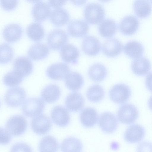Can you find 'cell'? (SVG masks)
<instances>
[{
    "instance_id": "cell-1",
    "label": "cell",
    "mask_w": 152,
    "mask_h": 152,
    "mask_svg": "<svg viewBox=\"0 0 152 152\" xmlns=\"http://www.w3.org/2000/svg\"><path fill=\"white\" fill-rule=\"evenodd\" d=\"M84 15L86 21L92 25H96L101 22L105 16V11L103 7L96 3H91L85 7Z\"/></svg>"
},
{
    "instance_id": "cell-2",
    "label": "cell",
    "mask_w": 152,
    "mask_h": 152,
    "mask_svg": "<svg viewBox=\"0 0 152 152\" xmlns=\"http://www.w3.org/2000/svg\"><path fill=\"white\" fill-rule=\"evenodd\" d=\"M45 107V103L41 99L38 98H31L23 102L22 109L26 116L34 118L40 114Z\"/></svg>"
},
{
    "instance_id": "cell-3",
    "label": "cell",
    "mask_w": 152,
    "mask_h": 152,
    "mask_svg": "<svg viewBox=\"0 0 152 152\" xmlns=\"http://www.w3.org/2000/svg\"><path fill=\"white\" fill-rule=\"evenodd\" d=\"M27 123L26 118L23 116L16 115L10 117L6 124V129L12 135L18 136L26 131Z\"/></svg>"
},
{
    "instance_id": "cell-4",
    "label": "cell",
    "mask_w": 152,
    "mask_h": 152,
    "mask_svg": "<svg viewBox=\"0 0 152 152\" xmlns=\"http://www.w3.org/2000/svg\"><path fill=\"white\" fill-rule=\"evenodd\" d=\"M139 115L137 109L134 105L126 103L121 105L117 113V117L121 123L126 124H131L137 119Z\"/></svg>"
},
{
    "instance_id": "cell-5",
    "label": "cell",
    "mask_w": 152,
    "mask_h": 152,
    "mask_svg": "<svg viewBox=\"0 0 152 152\" xmlns=\"http://www.w3.org/2000/svg\"><path fill=\"white\" fill-rule=\"evenodd\" d=\"M26 97V93L24 89L15 87L8 90L4 95V100L9 107H16L23 103Z\"/></svg>"
},
{
    "instance_id": "cell-6",
    "label": "cell",
    "mask_w": 152,
    "mask_h": 152,
    "mask_svg": "<svg viewBox=\"0 0 152 152\" xmlns=\"http://www.w3.org/2000/svg\"><path fill=\"white\" fill-rule=\"evenodd\" d=\"M131 94L130 88L128 86L122 83L114 86L109 92L110 99L113 102L119 104L127 102L130 98Z\"/></svg>"
},
{
    "instance_id": "cell-7",
    "label": "cell",
    "mask_w": 152,
    "mask_h": 152,
    "mask_svg": "<svg viewBox=\"0 0 152 152\" xmlns=\"http://www.w3.org/2000/svg\"><path fill=\"white\" fill-rule=\"evenodd\" d=\"M68 40V36L66 32L61 29H56L49 33L47 41L50 49L57 50L65 45Z\"/></svg>"
},
{
    "instance_id": "cell-8",
    "label": "cell",
    "mask_w": 152,
    "mask_h": 152,
    "mask_svg": "<svg viewBox=\"0 0 152 152\" xmlns=\"http://www.w3.org/2000/svg\"><path fill=\"white\" fill-rule=\"evenodd\" d=\"M52 125L49 117L43 114L34 117L31 122L33 131L39 135H44L48 133L51 129Z\"/></svg>"
},
{
    "instance_id": "cell-9",
    "label": "cell",
    "mask_w": 152,
    "mask_h": 152,
    "mask_svg": "<svg viewBox=\"0 0 152 152\" xmlns=\"http://www.w3.org/2000/svg\"><path fill=\"white\" fill-rule=\"evenodd\" d=\"M98 124L101 130L107 134L113 133L118 126V122L116 116L110 112H104L100 115Z\"/></svg>"
},
{
    "instance_id": "cell-10",
    "label": "cell",
    "mask_w": 152,
    "mask_h": 152,
    "mask_svg": "<svg viewBox=\"0 0 152 152\" xmlns=\"http://www.w3.org/2000/svg\"><path fill=\"white\" fill-rule=\"evenodd\" d=\"M70 72V69L67 64L63 63L53 64L47 69L46 74L50 79L55 80L65 78Z\"/></svg>"
},
{
    "instance_id": "cell-11",
    "label": "cell",
    "mask_w": 152,
    "mask_h": 152,
    "mask_svg": "<svg viewBox=\"0 0 152 152\" xmlns=\"http://www.w3.org/2000/svg\"><path fill=\"white\" fill-rule=\"evenodd\" d=\"M139 26V23L137 19L134 16L129 15L122 19L119 24V29L123 34L131 36L136 33Z\"/></svg>"
},
{
    "instance_id": "cell-12",
    "label": "cell",
    "mask_w": 152,
    "mask_h": 152,
    "mask_svg": "<svg viewBox=\"0 0 152 152\" xmlns=\"http://www.w3.org/2000/svg\"><path fill=\"white\" fill-rule=\"evenodd\" d=\"M51 116L53 122L60 127L67 126L70 121V115L68 111L62 106L54 107L51 111Z\"/></svg>"
},
{
    "instance_id": "cell-13",
    "label": "cell",
    "mask_w": 152,
    "mask_h": 152,
    "mask_svg": "<svg viewBox=\"0 0 152 152\" xmlns=\"http://www.w3.org/2000/svg\"><path fill=\"white\" fill-rule=\"evenodd\" d=\"M67 31L70 36L75 37H82L88 33L89 27L85 21L75 20L71 21L67 26Z\"/></svg>"
},
{
    "instance_id": "cell-14",
    "label": "cell",
    "mask_w": 152,
    "mask_h": 152,
    "mask_svg": "<svg viewBox=\"0 0 152 152\" xmlns=\"http://www.w3.org/2000/svg\"><path fill=\"white\" fill-rule=\"evenodd\" d=\"M145 134L144 128L138 124H134L129 127L125 131L124 137L125 140L130 143H136L140 141Z\"/></svg>"
},
{
    "instance_id": "cell-15",
    "label": "cell",
    "mask_w": 152,
    "mask_h": 152,
    "mask_svg": "<svg viewBox=\"0 0 152 152\" xmlns=\"http://www.w3.org/2000/svg\"><path fill=\"white\" fill-rule=\"evenodd\" d=\"M82 48L86 54L90 56H94L100 52L101 45L97 38L92 36H88L84 39Z\"/></svg>"
},
{
    "instance_id": "cell-16",
    "label": "cell",
    "mask_w": 152,
    "mask_h": 152,
    "mask_svg": "<svg viewBox=\"0 0 152 152\" xmlns=\"http://www.w3.org/2000/svg\"><path fill=\"white\" fill-rule=\"evenodd\" d=\"M123 45L116 38L109 39L104 42L102 46L103 53L109 57H115L121 52Z\"/></svg>"
},
{
    "instance_id": "cell-17",
    "label": "cell",
    "mask_w": 152,
    "mask_h": 152,
    "mask_svg": "<svg viewBox=\"0 0 152 152\" xmlns=\"http://www.w3.org/2000/svg\"><path fill=\"white\" fill-rule=\"evenodd\" d=\"M60 54L64 62L73 64L77 63L80 52L78 49L72 44H67L63 46L61 48Z\"/></svg>"
},
{
    "instance_id": "cell-18",
    "label": "cell",
    "mask_w": 152,
    "mask_h": 152,
    "mask_svg": "<svg viewBox=\"0 0 152 152\" xmlns=\"http://www.w3.org/2000/svg\"><path fill=\"white\" fill-rule=\"evenodd\" d=\"M14 70L23 77H27L32 72L33 66L30 59L25 56H20L15 60L13 64Z\"/></svg>"
},
{
    "instance_id": "cell-19",
    "label": "cell",
    "mask_w": 152,
    "mask_h": 152,
    "mask_svg": "<svg viewBox=\"0 0 152 152\" xmlns=\"http://www.w3.org/2000/svg\"><path fill=\"white\" fill-rule=\"evenodd\" d=\"M84 100L80 93L76 92L70 93L66 97L65 105L69 111L76 112L80 110L83 108Z\"/></svg>"
},
{
    "instance_id": "cell-20",
    "label": "cell",
    "mask_w": 152,
    "mask_h": 152,
    "mask_svg": "<svg viewBox=\"0 0 152 152\" xmlns=\"http://www.w3.org/2000/svg\"><path fill=\"white\" fill-rule=\"evenodd\" d=\"M21 26L16 23H12L6 26L3 32L4 39L7 42H15L21 38L23 34Z\"/></svg>"
},
{
    "instance_id": "cell-21",
    "label": "cell",
    "mask_w": 152,
    "mask_h": 152,
    "mask_svg": "<svg viewBox=\"0 0 152 152\" xmlns=\"http://www.w3.org/2000/svg\"><path fill=\"white\" fill-rule=\"evenodd\" d=\"M99 114L96 110L92 107L84 108L81 112L80 118L82 125L86 128H91L97 123Z\"/></svg>"
},
{
    "instance_id": "cell-22",
    "label": "cell",
    "mask_w": 152,
    "mask_h": 152,
    "mask_svg": "<svg viewBox=\"0 0 152 152\" xmlns=\"http://www.w3.org/2000/svg\"><path fill=\"white\" fill-rule=\"evenodd\" d=\"M51 10L46 3L40 2L35 4L32 10V14L35 20L41 22L46 20L50 16Z\"/></svg>"
},
{
    "instance_id": "cell-23",
    "label": "cell",
    "mask_w": 152,
    "mask_h": 152,
    "mask_svg": "<svg viewBox=\"0 0 152 152\" xmlns=\"http://www.w3.org/2000/svg\"><path fill=\"white\" fill-rule=\"evenodd\" d=\"M98 28L99 34L101 37L109 38L115 34L118 30V26L113 20L106 19L101 22Z\"/></svg>"
},
{
    "instance_id": "cell-24",
    "label": "cell",
    "mask_w": 152,
    "mask_h": 152,
    "mask_svg": "<svg viewBox=\"0 0 152 152\" xmlns=\"http://www.w3.org/2000/svg\"><path fill=\"white\" fill-rule=\"evenodd\" d=\"M49 53V50L46 45L38 43L33 45L29 48L27 54L31 60L38 61L46 57Z\"/></svg>"
},
{
    "instance_id": "cell-25",
    "label": "cell",
    "mask_w": 152,
    "mask_h": 152,
    "mask_svg": "<svg viewBox=\"0 0 152 152\" xmlns=\"http://www.w3.org/2000/svg\"><path fill=\"white\" fill-rule=\"evenodd\" d=\"M61 91L59 87L54 84L46 86L42 90L41 96L42 100L48 103L55 102L59 98Z\"/></svg>"
},
{
    "instance_id": "cell-26",
    "label": "cell",
    "mask_w": 152,
    "mask_h": 152,
    "mask_svg": "<svg viewBox=\"0 0 152 152\" xmlns=\"http://www.w3.org/2000/svg\"><path fill=\"white\" fill-rule=\"evenodd\" d=\"M151 64L149 60L146 58L142 57L134 60L132 63L131 69L135 75L139 76H144L149 72Z\"/></svg>"
},
{
    "instance_id": "cell-27",
    "label": "cell",
    "mask_w": 152,
    "mask_h": 152,
    "mask_svg": "<svg viewBox=\"0 0 152 152\" xmlns=\"http://www.w3.org/2000/svg\"><path fill=\"white\" fill-rule=\"evenodd\" d=\"M123 50L127 56L134 59L141 57L144 52V48L142 45L135 41H131L127 42L124 45Z\"/></svg>"
},
{
    "instance_id": "cell-28",
    "label": "cell",
    "mask_w": 152,
    "mask_h": 152,
    "mask_svg": "<svg viewBox=\"0 0 152 152\" xmlns=\"http://www.w3.org/2000/svg\"><path fill=\"white\" fill-rule=\"evenodd\" d=\"M84 83L82 76L76 72H70L65 78V84L69 90L76 91L80 89Z\"/></svg>"
},
{
    "instance_id": "cell-29",
    "label": "cell",
    "mask_w": 152,
    "mask_h": 152,
    "mask_svg": "<svg viewBox=\"0 0 152 152\" xmlns=\"http://www.w3.org/2000/svg\"><path fill=\"white\" fill-rule=\"evenodd\" d=\"M50 20L51 22L57 26H61L68 23L70 20L68 12L62 8H57L51 13Z\"/></svg>"
},
{
    "instance_id": "cell-30",
    "label": "cell",
    "mask_w": 152,
    "mask_h": 152,
    "mask_svg": "<svg viewBox=\"0 0 152 152\" xmlns=\"http://www.w3.org/2000/svg\"><path fill=\"white\" fill-rule=\"evenodd\" d=\"M107 75V69L105 66L100 63L92 65L88 71V75L92 80L96 82L104 80Z\"/></svg>"
},
{
    "instance_id": "cell-31",
    "label": "cell",
    "mask_w": 152,
    "mask_h": 152,
    "mask_svg": "<svg viewBox=\"0 0 152 152\" xmlns=\"http://www.w3.org/2000/svg\"><path fill=\"white\" fill-rule=\"evenodd\" d=\"M133 7L135 14L139 18H146L151 14V7L148 0H135Z\"/></svg>"
},
{
    "instance_id": "cell-32",
    "label": "cell",
    "mask_w": 152,
    "mask_h": 152,
    "mask_svg": "<svg viewBox=\"0 0 152 152\" xmlns=\"http://www.w3.org/2000/svg\"><path fill=\"white\" fill-rule=\"evenodd\" d=\"M83 144L78 139L72 137L65 139L61 145L63 152H80L82 150Z\"/></svg>"
},
{
    "instance_id": "cell-33",
    "label": "cell",
    "mask_w": 152,
    "mask_h": 152,
    "mask_svg": "<svg viewBox=\"0 0 152 152\" xmlns=\"http://www.w3.org/2000/svg\"><path fill=\"white\" fill-rule=\"evenodd\" d=\"M59 144L56 139L51 135L46 136L43 137L40 141L38 149L40 152L58 151Z\"/></svg>"
},
{
    "instance_id": "cell-34",
    "label": "cell",
    "mask_w": 152,
    "mask_h": 152,
    "mask_svg": "<svg viewBox=\"0 0 152 152\" xmlns=\"http://www.w3.org/2000/svg\"><path fill=\"white\" fill-rule=\"evenodd\" d=\"M26 33L28 37L35 42L41 41L45 36L43 28L38 23H33L29 25L27 28Z\"/></svg>"
},
{
    "instance_id": "cell-35",
    "label": "cell",
    "mask_w": 152,
    "mask_h": 152,
    "mask_svg": "<svg viewBox=\"0 0 152 152\" xmlns=\"http://www.w3.org/2000/svg\"><path fill=\"white\" fill-rule=\"evenodd\" d=\"M105 92L103 88L98 84L94 85L88 89L86 96L88 99L94 103L101 101L104 98Z\"/></svg>"
},
{
    "instance_id": "cell-36",
    "label": "cell",
    "mask_w": 152,
    "mask_h": 152,
    "mask_svg": "<svg viewBox=\"0 0 152 152\" xmlns=\"http://www.w3.org/2000/svg\"><path fill=\"white\" fill-rule=\"evenodd\" d=\"M23 77L14 70L7 73L4 77L3 82L7 86L15 87L20 84Z\"/></svg>"
},
{
    "instance_id": "cell-37",
    "label": "cell",
    "mask_w": 152,
    "mask_h": 152,
    "mask_svg": "<svg viewBox=\"0 0 152 152\" xmlns=\"http://www.w3.org/2000/svg\"><path fill=\"white\" fill-rule=\"evenodd\" d=\"M13 56V49L10 45L6 43L0 45V64H6L10 62Z\"/></svg>"
},
{
    "instance_id": "cell-38",
    "label": "cell",
    "mask_w": 152,
    "mask_h": 152,
    "mask_svg": "<svg viewBox=\"0 0 152 152\" xmlns=\"http://www.w3.org/2000/svg\"><path fill=\"white\" fill-rule=\"evenodd\" d=\"M18 0H0V5L4 10L10 11L14 10L17 7Z\"/></svg>"
},
{
    "instance_id": "cell-39",
    "label": "cell",
    "mask_w": 152,
    "mask_h": 152,
    "mask_svg": "<svg viewBox=\"0 0 152 152\" xmlns=\"http://www.w3.org/2000/svg\"><path fill=\"white\" fill-rule=\"evenodd\" d=\"M12 139L11 135L6 129L0 127V144L7 145Z\"/></svg>"
},
{
    "instance_id": "cell-40",
    "label": "cell",
    "mask_w": 152,
    "mask_h": 152,
    "mask_svg": "<svg viewBox=\"0 0 152 152\" xmlns=\"http://www.w3.org/2000/svg\"><path fill=\"white\" fill-rule=\"evenodd\" d=\"M11 151H32L31 148L27 144L23 143H19L14 144L12 147Z\"/></svg>"
},
{
    "instance_id": "cell-41",
    "label": "cell",
    "mask_w": 152,
    "mask_h": 152,
    "mask_svg": "<svg viewBox=\"0 0 152 152\" xmlns=\"http://www.w3.org/2000/svg\"><path fill=\"white\" fill-rule=\"evenodd\" d=\"M67 0H48L50 5L54 8H58L62 7Z\"/></svg>"
},
{
    "instance_id": "cell-42",
    "label": "cell",
    "mask_w": 152,
    "mask_h": 152,
    "mask_svg": "<svg viewBox=\"0 0 152 152\" xmlns=\"http://www.w3.org/2000/svg\"><path fill=\"white\" fill-rule=\"evenodd\" d=\"M70 1L74 4L77 6H81L84 4L87 0H70Z\"/></svg>"
},
{
    "instance_id": "cell-43",
    "label": "cell",
    "mask_w": 152,
    "mask_h": 152,
    "mask_svg": "<svg viewBox=\"0 0 152 152\" xmlns=\"http://www.w3.org/2000/svg\"><path fill=\"white\" fill-rule=\"evenodd\" d=\"M28 2L32 3H37L41 1V0H26Z\"/></svg>"
},
{
    "instance_id": "cell-44",
    "label": "cell",
    "mask_w": 152,
    "mask_h": 152,
    "mask_svg": "<svg viewBox=\"0 0 152 152\" xmlns=\"http://www.w3.org/2000/svg\"><path fill=\"white\" fill-rule=\"evenodd\" d=\"M100 1L103 2V3H106V2H107L110 1L111 0H99Z\"/></svg>"
},
{
    "instance_id": "cell-45",
    "label": "cell",
    "mask_w": 152,
    "mask_h": 152,
    "mask_svg": "<svg viewBox=\"0 0 152 152\" xmlns=\"http://www.w3.org/2000/svg\"><path fill=\"white\" fill-rule=\"evenodd\" d=\"M1 106V101H0V107Z\"/></svg>"
}]
</instances>
